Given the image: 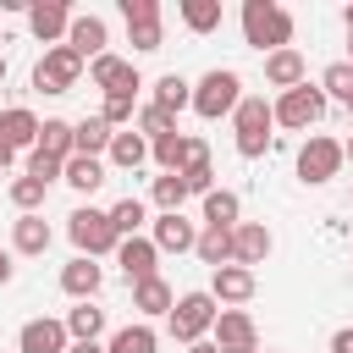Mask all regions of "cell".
Returning a JSON list of instances; mask_svg holds the SVG:
<instances>
[{"mask_svg":"<svg viewBox=\"0 0 353 353\" xmlns=\"http://www.w3.org/2000/svg\"><path fill=\"white\" fill-rule=\"evenodd\" d=\"M243 105V77L232 72V66H210L199 83H193V116H204V121H221V116H232Z\"/></svg>","mask_w":353,"mask_h":353,"instance_id":"cell-2","label":"cell"},{"mask_svg":"<svg viewBox=\"0 0 353 353\" xmlns=\"http://www.w3.org/2000/svg\"><path fill=\"white\" fill-rule=\"evenodd\" d=\"M149 243L160 248V254H193V243H199V226L176 210V215H154V232H149Z\"/></svg>","mask_w":353,"mask_h":353,"instance_id":"cell-18","label":"cell"},{"mask_svg":"<svg viewBox=\"0 0 353 353\" xmlns=\"http://www.w3.org/2000/svg\"><path fill=\"white\" fill-rule=\"evenodd\" d=\"M347 160H342V143L336 138H325V132H309L303 143H298V182H309V188H325L336 171H342Z\"/></svg>","mask_w":353,"mask_h":353,"instance_id":"cell-7","label":"cell"},{"mask_svg":"<svg viewBox=\"0 0 353 353\" xmlns=\"http://www.w3.org/2000/svg\"><path fill=\"white\" fill-rule=\"evenodd\" d=\"M28 176H39V182L50 188V182L61 176V160H44V154H28Z\"/></svg>","mask_w":353,"mask_h":353,"instance_id":"cell-43","label":"cell"},{"mask_svg":"<svg viewBox=\"0 0 353 353\" xmlns=\"http://www.w3.org/2000/svg\"><path fill=\"white\" fill-rule=\"evenodd\" d=\"M154 347H160V336H154L149 320H132V325H121V331L105 342V353H154Z\"/></svg>","mask_w":353,"mask_h":353,"instance_id":"cell-31","label":"cell"},{"mask_svg":"<svg viewBox=\"0 0 353 353\" xmlns=\"http://www.w3.org/2000/svg\"><path fill=\"white\" fill-rule=\"evenodd\" d=\"M110 132H116V127H105L99 116H83V121H72V154H94V160H105V149H110Z\"/></svg>","mask_w":353,"mask_h":353,"instance_id":"cell-26","label":"cell"},{"mask_svg":"<svg viewBox=\"0 0 353 353\" xmlns=\"http://www.w3.org/2000/svg\"><path fill=\"white\" fill-rule=\"evenodd\" d=\"M221 309H237V303H248L254 292H259V276L254 270H243V265H221V270H210V287H204Z\"/></svg>","mask_w":353,"mask_h":353,"instance_id":"cell-14","label":"cell"},{"mask_svg":"<svg viewBox=\"0 0 353 353\" xmlns=\"http://www.w3.org/2000/svg\"><path fill=\"white\" fill-rule=\"evenodd\" d=\"M176 17H182L188 33H215L221 28V0H182Z\"/></svg>","mask_w":353,"mask_h":353,"instance_id":"cell-33","label":"cell"},{"mask_svg":"<svg viewBox=\"0 0 353 353\" xmlns=\"http://www.w3.org/2000/svg\"><path fill=\"white\" fill-rule=\"evenodd\" d=\"M66 353H105V342H72Z\"/></svg>","mask_w":353,"mask_h":353,"instance_id":"cell-46","label":"cell"},{"mask_svg":"<svg viewBox=\"0 0 353 353\" xmlns=\"http://www.w3.org/2000/svg\"><path fill=\"white\" fill-rule=\"evenodd\" d=\"M66 336H72V342H99V336H105V309H94V303L66 309Z\"/></svg>","mask_w":353,"mask_h":353,"instance_id":"cell-32","label":"cell"},{"mask_svg":"<svg viewBox=\"0 0 353 353\" xmlns=\"http://www.w3.org/2000/svg\"><path fill=\"white\" fill-rule=\"evenodd\" d=\"M105 287V270H99V259H83V254H72L66 265H61V292L66 298H77V303H94V292Z\"/></svg>","mask_w":353,"mask_h":353,"instance_id":"cell-17","label":"cell"},{"mask_svg":"<svg viewBox=\"0 0 353 353\" xmlns=\"http://www.w3.org/2000/svg\"><path fill=\"white\" fill-rule=\"evenodd\" d=\"M132 132H143V138L154 143V138L176 132V116H171V110H160V105H138V116H132Z\"/></svg>","mask_w":353,"mask_h":353,"instance_id":"cell-35","label":"cell"},{"mask_svg":"<svg viewBox=\"0 0 353 353\" xmlns=\"http://www.w3.org/2000/svg\"><path fill=\"white\" fill-rule=\"evenodd\" d=\"M193 165H210V143L188 132V154H182V171H193Z\"/></svg>","mask_w":353,"mask_h":353,"instance_id":"cell-44","label":"cell"},{"mask_svg":"<svg viewBox=\"0 0 353 353\" xmlns=\"http://www.w3.org/2000/svg\"><path fill=\"white\" fill-rule=\"evenodd\" d=\"M320 94L347 105V99H353V66H347V61H331V66L320 72Z\"/></svg>","mask_w":353,"mask_h":353,"instance_id":"cell-38","label":"cell"},{"mask_svg":"<svg viewBox=\"0 0 353 353\" xmlns=\"http://www.w3.org/2000/svg\"><path fill=\"white\" fill-rule=\"evenodd\" d=\"M265 83H270V88H281V94H287V88H298V83H309L303 55H298L292 44H287V50H270V55H265Z\"/></svg>","mask_w":353,"mask_h":353,"instance_id":"cell-19","label":"cell"},{"mask_svg":"<svg viewBox=\"0 0 353 353\" xmlns=\"http://www.w3.org/2000/svg\"><path fill=\"white\" fill-rule=\"evenodd\" d=\"M342 22H347V39H353V6H347V11H342Z\"/></svg>","mask_w":353,"mask_h":353,"instance_id":"cell-50","label":"cell"},{"mask_svg":"<svg viewBox=\"0 0 353 353\" xmlns=\"http://www.w3.org/2000/svg\"><path fill=\"white\" fill-rule=\"evenodd\" d=\"M66 237H72V248L83 254V259H105V254H116V226H110V210H94V204H77L72 215H66Z\"/></svg>","mask_w":353,"mask_h":353,"instance_id":"cell-4","label":"cell"},{"mask_svg":"<svg viewBox=\"0 0 353 353\" xmlns=\"http://www.w3.org/2000/svg\"><path fill=\"white\" fill-rule=\"evenodd\" d=\"M232 127H237V154L243 160H259L270 143H276V116H270V99L265 94H243V105L232 110Z\"/></svg>","mask_w":353,"mask_h":353,"instance_id":"cell-3","label":"cell"},{"mask_svg":"<svg viewBox=\"0 0 353 353\" xmlns=\"http://www.w3.org/2000/svg\"><path fill=\"white\" fill-rule=\"evenodd\" d=\"M143 221H149V204H143V199H132V193H127V199H116V204H110V226H116V237H138V226H143Z\"/></svg>","mask_w":353,"mask_h":353,"instance_id":"cell-34","label":"cell"},{"mask_svg":"<svg viewBox=\"0 0 353 353\" xmlns=\"http://www.w3.org/2000/svg\"><path fill=\"white\" fill-rule=\"evenodd\" d=\"M11 270H17V265H11V254H6V248H0V287H6V281H11Z\"/></svg>","mask_w":353,"mask_h":353,"instance_id":"cell-47","label":"cell"},{"mask_svg":"<svg viewBox=\"0 0 353 353\" xmlns=\"http://www.w3.org/2000/svg\"><path fill=\"white\" fill-rule=\"evenodd\" d=\"M0 83H6V55H0Z\"/></svg>","mask_w":353,"mask_h":353,"instance_id":"cell-52","label":"cell"},{"mask_svg":"<svg viewBox=\"0 0 353 353\" xmlns=\"http://www.w3.org/2000/svg\"><path fill=\"white\" fill-rule=\"evenodd\" d=\"M325 94H320V83H298V88H287V94H276V105H270V116H276V127H292V132H309L320 116H325Z\"/></svg>","mask_w":353,"mask_h":353,"instance_id":"cell-6","label":"cell"},{"mask_svg":"<svg viewBox=\"0 0 353 353\" xmlns=\"http://www.w3.org/2000/svg\"><path fill=\"white\" fill-rule=\"evenodd\" d=\"M347 116H353V99H347Z\"/></svg>","mask_w":353,"mask_h":353,"instance_id":"cell-54","label":"cell"},{"mask_svg":"<svg viewBox=\"0 0 353 353\" xmlns=\"http://www.w3.org/2000/svg\"><path fill=\"white\" fill-rule=\"evenodd\" d=\"M33 154H44V160H72V121L66 116H44L39 121V138H33Z\"/></svg>","mask_w":353,"mask_h":353,"instance_id":"cell-21","label":"cell"},{"mask_svg":"<svg viewBox=\"0 0 353 353\" xmlns=\"http://www.w3.org/2000/svg\"><path fill=\"white\" fill-rule=\"evenodd\" d=\"M28 33L39 39V44H66V28H72V6L66 0H28Z\"/></svg>","mask_w":353,"mask_h":353,"instance_id":"cell-10","label":"cell"},{"mask_svg":"<svg viewBox=\"0 0 353 353\" xmlns=\"http://www.w3.org/2000/svg\"><path fill=\"white\" fill-rule=\"evenodd\" d=\"M127 44H132L138 55H154V50L165 44V22H143V28H127Z\"/></svg>","mask_w":353,"mask_h":353,"instance_id":"cell-40","label":"cell"},{"mask_svg":"<svg viewBox=\"0 0 353 353\" xmlns=\"http://www.w3.org/2000/svg\"><path fill=\"white\" fill-rule=\"evenodd\" d=\"M176 176L188 182V199H204L215 188V165H193V171H176Z\"/></svg>","mask_w":353,"mask_h":353,"instance_id":"cell-42","label":"cell"},{"mask_svg":"<svg viewBox=\"0 0 353 353\" xmlns=\"http://www.w3.org/2000/svg\"><path fill=\"white\" fill-rule=\"evenodd\" d=\"M33 138H39V116H33L28 105H6V110H0V143L33 149Z\"/></svg>","mask_w":353,"mask_h":353,"instance_id":"cell-24","label":"cell"},{"mask_svg":"<svg viewBox=\"0 0 353 353\" xmlns=\"http://www.w3.org/2000/svg\"><path fill=\"white\" fill-rule=\"evenodd\" d=\"M121 17H127V28L160 22V0H121Z\"/></svg>","mask_w":353,"mask_h":353,"instance_id":"cell-41","label":"cell"},{"mask_svg":"<svg viewBox=\"0 0 353 353\" xmlns=\"http://www.w3.org/2000/svg\"><path fill=\"white\" fill-rule=\"evenodd\" d=\"M149 204H154L160 215H176V210L188 204V182H182L176 171H160V176H149Z\"/></svg>","mask_w":353,"mask_h":353,"instance_id":"cell-28","label":"cell"},{"mask_svg":"<svg viewBox=\"0 0 353 353\" xmlns=\"http://www.w3.org/2000/svg\"><path fill=\"white\" fill-rule=\"evenodd\" d=\"M193 254H199L210 270L232 265V232H226V226H199V243H193Z\"/></svg>","mask_w":353,"mask_h":353,"instance_id":"cell-30","label":"cell"},{"mask_svg":"<svg viewBox=\"0 0 353 353\" xmlns=\"http://www.w3.org/2000/svg\"><path fill=\"white\" fill-rule=\"evenodd\" d=\"M11 160H17V149H11V143H0V171H6Z\"/></svg>","mask_w":353,"mask_h":353,"instance_id":"cell-48","label":"cell"},{"mask_svg":"<svg viewBox=\"0 0 353 353\" xmlns=\"http://www.w3.org/2000/svg\"><path fill=\"white\" fill-rule=\"evenodd\" d=\"M44 182L39 176H11V204H17V215H39V204H44Z\"/></svg>","mask_w":353,"mask_h":353,"instance_id":"cell-37","label":"cell"},{"mask_svg":"<svg viewBox=\"0 0 353 353\" xmlns=\"http://www.w3.org/2000/svg\"><path fill=\"white\" fill-rule=\"evenodd\" d=\"M72 347V336H66V320H50V314H39V320H28L22 331H17V353H66Z\"/></svg>","mask_w":353,"mask_h":353,"instance_id":"cell-16","label":"cell"},{"mask_svg":"<svg viewBox=\"0 0 353 353\" xmlns=\"http://www.w3.org/2000/svg\"><path fill=\"white\" fill-rule=\"evenodd\" d=\"M210 342L221 353H259V331H254V314L248 309H221L215 325H210Z\"/></svg>","mask_w":353,"mask_h":353,"instance_id":"cell-9","label":"cell"},{"mask_svg":"<svg viewBox=\"0 0 353 353\" xmlns=\"http://www.w3.org/2000/svg\"><path fill=\"white\" fill-rule=\"evenodd\" d=\"M116 265H121L127 287H138V281L160 276V270H154V265H160V248H154L149 237H121V243H116Z\"/></svg>","mask_w":353,"mask_h":353,"instance_id":"cell-15","label":"cell"},{"mask_svg":"<svg viewBox=\"0 0 353 353\" xmlns=\"http://www.w3.org/2000/svg\"><path fill=\"white\" fill-rule=\"evenodd\" d=\"M270 248H276V237H270L265 221H237V226H232V265L254 270V265L270 259Z\"/></svg>","mask_w":353,"mask_h":353,"instance_id":"cell-13","label":"cell"},{"mask_svg":"<svg viewBox=\"0 0 353 353\" xmlns=\"http://www.w3.org/2000/svg\"><path fill=\"white\" fill-rule=\"evenodd\" d=\"M259 353H270V347H259Z\"/></svg>","mask_w":353,"mask_h":353,"instance_id":"cell-55","label":"cell"},{"mask_svg":"<svg viewBox=\"0 0 353 353\" xmlns=\"http://www.w3.org/2000/svg\"><path fill=\"white\" fill-rule=\"evenodd\" d=\"M342 160H353V138H347V143H342Z\"/></svg>","mask_w":353,"mask_h":353,"instance_id":"cell-51","label":"cell"},{"mask_svg":"<svg viewBox=\"0 0 353 353\" xmlns=\"http://www.w3.org/2000/svg\"><path fill=\"white\" fill-rule=\"evenodd\" d=\"M215 314H221V303H215L210 292H182V298L171 303L165 325H171V336H176L182 347H193V342H204V336H210Z\"/></svg>","mask_w":353,"mask_h":353,"instance_id":"cell-5","label":"cell"},{"mask_svg":"<svg viewBox=\"0 0 353 353\" xmlns=\"http://www.w3.org/2000/svg\"><path fill=\"white\" fill-rule=\"evenodd\" d=\"M50 243H55V232H50L44 215H17V221H11V248H17V254L39 259V254H50Z\"/></svg>","mask_w":353,"mask_h":353,"instance_id":"cell-20","label":"cell"},{"mask_svg":"<svg viewBox=\"0 0 353 353\" xmlns=\"http://www.w3.org/2000/svg\"><path fill=\"white\" fill-rule=\"evenodd\" d=\"M199 204H204V226H226V232H232V226L243 221V199H237L232 188H210Z\"/></svg>","mask_w":353,"mask_h":353,"instance_id":"cell-27","label":"cell"},{"mask_svg":"<svg viewBox=\"0 0 353 353\" xmlns=\"http://www.w3.org/2000/svg\"><path fill=\"white\" fill-rule=\"evenodd\" d=\"M171 303H176V292H171V281H165V276H149V281H138V287H132V309H138L143 320L171 314Z\"/></svg>","mask_w":353,"mask_h":353,"instance_id":"cell-23","label":"cell"},{"mask_svg":"<svg viewBox=\"0 0 353 353\" xmlns=\"http://www.w3.org/2000/svg\"><path fill=\"white\" fill-rule=\"evenodd\" d=\"M331 353H353V325H342V331H331Z\"/></svg>","mask_w":353,"mask_h":353,"instance_id":"cell-45","label":"cell"},{"mask_svg":"<svg viewBox=\"0 0 353 353\" xmlns=\"http://www.w3.org/2000/svg\"><path fill=\"white\" fill-rule=\"evenodd\" d=\"M182 154H188V132H165V138L149 143V160L160 171H182Z\"/></svg>","mask_w":353,"mask_h":353,"instance_id":"cell-36","label":"cell"},{"mask_svg":"<svg viewBox=\"0 0 353 353\" xmlns=\"http://www.w3.org/2000/svg\"><path fill=\"white\" fill-rule=\"evenodd\" d=\"M188 353H221V347H215V342H210V336H204V342H193V347H188Z\"/></svg>","mask_w":353,"mask_h":353,"instance_id":"cell-49","label":"cell"},{"mask_svg":"<svg viewBox=\"0 0 353 353\" xmlns=\"http://www.w3.org/2000/svg\"><path fill=\"white\" fill-rule=\"evenodd\" d=\"M149 105H160V110L182 116V110L193 105V83H188V77H176V72H165V77H154V99H149Z\"/></svg>","mask_w":353,"mask_h":353,"instance_id":"cell-29","label":"cell"},{"mask_svg":"<svg viewBox=\"0 0 353 353\" xmlns=\"http://www.w3.org/2000/svg\"><path fill=\"white\" fill-rule=\"evenodd\" d=\"M149 160V138L143 132H132V127H121V132H110V149H105V165H116V171H138Z\"/></svg>","mask_w":353,"mask_h":353,"instance_id":"cell-22","label":"cell"},{"mask_svg":"<svg viewBox=\"0 0 353 353\" xmlns=\"http://www.w3.org/2000/svg\"><path fill=\"white\" fill-rule=\"evenodd\" d=\"M347 66H353V39H347Z\"/></svg>","mask_w":353,"mask_h":353,"instance_id":"cell-53","label":"cell"},{"mask_svg":"<svg viewBox=\"0 0 353 353\" xmlns=\"http://www.w3.org/2000/svg\"><path fill=\"white\" fill-rule=\"evenodd\" d=\"M77 77H83V61H77L66 44H55V50H44V55L33 61V88H39V94H72Z\"/></svg>","mask_w":353,"mask_h":353,"instance_id":"cell-8","label":"cell"},{"mask_svg":"<svg viewBox=\"0 0 353 353\" xmlns=\"http://www.w3.org/2000/svg\"><path fill=\"white\" fill-rule=\"evenodd\" d=\"M105 171H110L105 160H94V154H72V160L61 165V182L77 188V193H99V188H105Z\"/></svg>","mask_w":353,"mask_h":353,"instance_id":"cell-25","label":"cell"},{"mask_svg":"<svg viewBox=\"0 0 353 353\" xmlns=\"http://www.w3.org/2000/svg\"><path fill=\"white\" fill-rule=\"evenodd\" d=\"M132 116H138V99L132 94H105V105H99V121L105 127L121 132V127H132Z\"/></svg>","mask_w":353,"mask_h":353,"instance_id":"cell-39","label":"cell"},{"mask_svg":"<svg viewBox=\"0 0 353 353\" xmlns=\"http://www.w3.org/2000/svg\"><path fill=\"white\" fill-rule=\"evenodd\" d=\"M88 83L94 88H105V94H132L138 99V88H143V77H138V66L132 61H121V55H99V61H88Z\"/></svg>","mask_w":353,"mask_h":353,"instance_id":"cell-12","label":"cell"},{"mask_svg":"<svg viewBox=\"0 0 353 353\" xmlns=\"http://www.w3.org/2000/svg\"><path fill=\"white\" fill-rule=\"evenodd\" d=\"M66 50L88 66V61H99L105 50H110V28H105V17H94V11H72V28H66Z\"/></svg>","mask_w":353,"mask_h":353,"instance_id":"cell-11","label":"cell"},{"mask_svg":"<svg viewBox=\"0 0 353 353\" xmlns=\"http://www.w3.org/2000/svg\"><path fill=\"white\" fill-rule=\"evenodd\" d=\"M243 44L254 50H287L292 44V11L276 0H243Z\"/></svg>","mask_w":353,"mask_h":353,"instance_id":"cell-1","label":"cell"}]
</instances>
